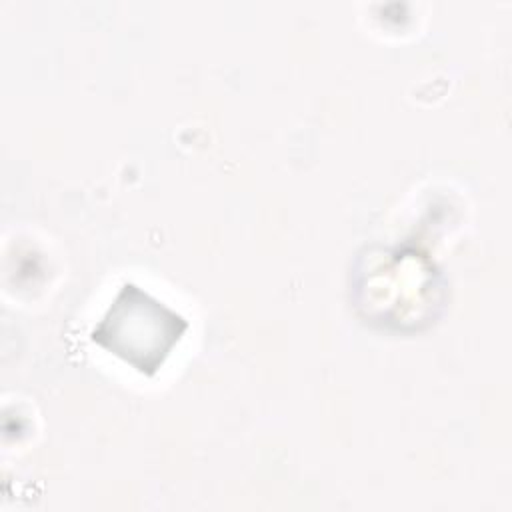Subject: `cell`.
Listing matches in <instances>:
<instances>
[{
  "instance_id": "cell-1",
  "label": "cell",
  "mask_w": 512,
  "mask_h": 512,
  "mask_svg": "<svg viewBox=\"0 0 512 512\" xmlns=\"http://www.w3.org/2000/svg\"><path fill=\"white\" fill-rule=\"evenodd\" d=\"M186 322L136 286H126L94 328L92 340L140 372H154L178 342Z\"/></svg>"
}]
</instances>
